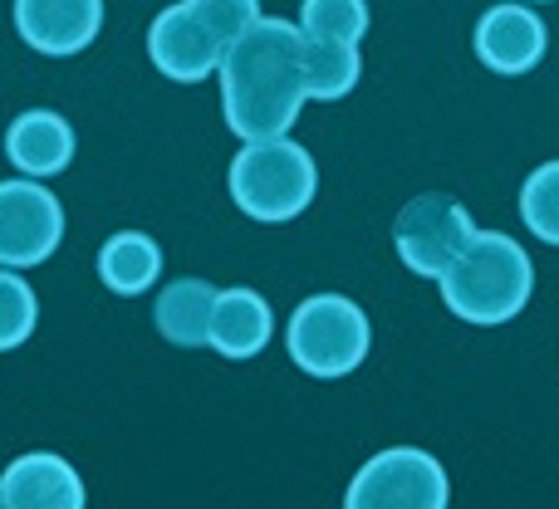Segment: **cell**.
Here are the masks:
<instances>
[{"mask_svg":"<svg viewBox=\"0 0 559 509\" xmlns=\"http://www.w3.org/2000/svg\"><path fill=\"white\" fill-rule=\"evenodd\" d=\"M285 348L299 373L334 383V377H348L364 367L368 348H373V328H368V314L354 299L309 294L305 304L289 314Z\"/></svg>","mask_w":559,"mask_h":509,"instance_id":"obj_4","label":"cell"},{"mask_svg":"<svg viewBox=\"0 0 559 509\" xmlns=\"http://www.w3.org/2000/svg\"><path fill=\"white\" fill-rule=\"evenodd\" d=\"M39 324V299L35 289L20 279V269L0 265V353L20 348Z\"/></svg>","mask_w":559,"mask_h":509,"instance_id":"obj_19","label":"cell"},{"mask_svg":"<svg viewBox=\"0 0 559 509\" xmlns=\"http://www.w3.org/2000/svg\"><path fill=\"white\" fill-rule=\"evenodd\" d=\"M299 29L314 39L358 45L368 35V5L364 0H305L299 5Z\"/></svg>","mask_w":559,"mask_h":509,"instance_id":"obj_18","label":"cell"},{"mask_svg":"<svg viewBox=\"0 0 559 509\" xmlns=\"http://www.w3.org/2000/svg\"><path fill=\"white\" fill-rule=\"evenodd\" d=\"M64 241V206L39 177L0 182V265L29 269L45 265Z\"/></svg>","mask_w":559,"mask_h":509,"instance_id":"obj_7","label":"cell"},{"mask_svg":"<svg viewBox=\"0 0 559 509\" xmlns=\"http://www.w3.org/2000/svg\"><path fill=\"white\" fill-rule=\"evenodd\" d=\"M550 49V29L531 5H491L476 20V54L496 74H531Z\"/></svg>","mask_w":559,"mask_h":509,"instance_id":"obj_10","label":"cell"},{"mask_svg":"<svg viewBox=\"0 0 559 509\" xmlns=\"http://www.w3.org/2000/svg\"><path fill=\"white\" fill-rule=\"evenodd\" d=\"M5 509H84V481L55 451H29L0 475Z\"/></svg>","mask_w":559,"mask_h":509,"instance_id":"obj_11","label":"cell"},{"mask_svg":"<svg viewBox=\"0 0 559 509\" xmlns=\"http://www.w3.org/2000/svg\"><path fill=\"white\" fill-rule=\"evenodd\" d=\"M104 29V0H15V35L35 54H84Z\"/></svg>","mask_w":559,"mask_h":509,"instance_id":"obj_9","label":"cell"},{"mask_svg":"<svg viewBox=\"0 0 559 509\" xmlns=\"http://www.w3.org/2000/svg\"><path fill=\"white\" fill-rule=\"evenodd\" d=\"M5 157L20 177H59L74 162V128L55 108H25L5 128Z\"/></svg>","mask_w":559,"mask_h":509,"instance_id":"obj_12","label":"cell"},{"mask_svg":"<svg viewBox=\"0 0 559 509\" xmlns=\"http://www.w3.org/2000/svg\"><path fill=\"white\" fill-rule=\"evenodd\" d=\"M222 113L241 143L285 137L295 128L305 94V29L295 20L261 15L231 49L222 69Z\"/></svg>","mask_w":559,"mask_h":509,"instance_id":"obj_1","label":"cell"},{"mask_svg":"<svg viewBox=\"0 0 559 509\" xmlns=\"http://www.w3.org/2000/svg\"><path fill=\"white\" fill-rule=\"evenodd\" d=\"M271 334H275V314L265 304V294H255V289H222L216 294L206 348H216L231 363H246V357L265 353Z\"/></svg>","mask_w":559,"mask_h":509,"instance_id":"obj_13","label":"cell"},{"mask_svg":"<svg viewBox=\"0 0 559 509\" xmlns=\"http://www.w3.org/2000/svg\"><path fill=\"white\" fill-rule=\"evenodd\" d=\"M157 275H163V245L143 231H118L98 251V279H104V289H114L123 299L147 294L157 284Z\"/></svg>","mask_w":559,"mask_h":509,"instance_id":"obj_15","label":"cell"},{"mask_svg":"<svg viewBox=\"0 0 559 509\" xmlns=\"http://www.w3.org/2000/svg\"><path fill=\"white\" fill-rule=\"evenodd\" d=\"M437 284H442V304L462 324L496 328V324H511L531 304L535 265L521 241H511L501 231H476Z\"/></svg>","mask_w":559,"mask_h":509,"instance_id":"obj_2","label":"cell"},{"mask_svg":"<svg viewBox=\"0 0 559 509\" xmlns=\"http://www.w3.org/2000/svg\"><path fill=\"white\" fill-rule=\"evenodd\" d=\"M216 294L206 279L187 275V279H173V284L157 294L153 304V324L167 343L177 348H206V334H212V308H216Z\"/></svg>","mask_w":559,"mask_h":509,"instance_id":"obj_14","label":"cell"},{"mask_svg":"<svg viewBox=\"0 0 559 509\" xmlns=\"http://www.w3.org/2000/svg\"><path fill=\"white\" fill-rule=\"evenodd\" d=\"M476 235V221L452 192H423L397 211L393 221V245L413 275L442 279L447 265L466 251V241Z\"/></svg>","mask_w":559,"mask_h":509,"instance_id":"obj_6","label":"cell"},{"mask_svg":"<svg viewBox=\"0 0 559 509\" xmlns=\"http://www.w3.org/2000/svg\"><path fill=\"white\" fill-rule=\"evenodd\" d=\"M231 39L192 5V0H177L163 15L147 25V59L157 64V74H167L173 84H202L222 69Z\"/></svg>","mask_w":559,"mask_h":509,"instance_id":"obj_8","label":"cell"},{"mask_svg":"<svg viewBox=\"0 0 559 509\" xmlns=\"http://www.w3.org/2000/svg\"><path fill=\"white\" fill-rule=\"evenodd\" d=\"M0 509H5V500H0Z\"/></svg>","mask_w":559,"mask_h":509,"instance_id":"obj_20","label":"cell"},{"mask_svg":"<svg viewBox=\"0 0 559 509\" xmlns=\"http://www.w3.org/2000/svg\"><path fill=\"white\" fill-rule=\"evenodd\" d=\"M521 221L535 241L559 245V162H540L521 186Z\"/></svg>","mask_w":559,"mask_h":509,"instance_id":"obj_17","label":"cell"},{"mask_svg":"<svg viewBox=\"0 0 559 509\" xmlns=\"http://www.w3.org/2000/svg\"><path fill=\"white\" fill-rule=\"evenodd\" d=\"M364 78V59L358 45H338V39H314L305 35V94L314 104H334L348 98Z\"/></svg>","mask_w":559,"mask_h":509,"instance_id":"obj_16","label":"cell"},{"mask_svg":"<svg viewBox=\"0 0 559 509\" xmlns=\"http://www.w3.org/2000/svg\"><path fill=\"white\" fill-rule=\"evenodd\" d=\"M226 186H231V202L241 206L251 221L280 226L295 221V216L309 211L319 192V167L295 137H261V143H246L236 153L231 172H226Z\"/></svg>","mask_w":559,"mask_h":509,"instance_id":"obj_3","label":"cell"},{"mask_svg":"<svg viewBox=\"0 0 559 509\" xmlns=\"http://www.w3.org/2000/svg\"><path fill=\"white\" fill-rule=\"evenodd\" d=\"M447 500H452V485H447L442 461L417 446L378 451L348 481L344 495L348 509H447Z\"/></svg>","mask_w":559,"mask_h":509,"instance_id":"obj_5","label":"cell"}]
</instances>
